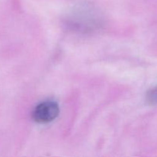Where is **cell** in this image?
<instances>
[{
  "mask_svg": "<svg viewBox=\"0 0 157 157\" xmlns=\"http://www.w3.org/2000/svg\"><path fill=\"white\" fill-rule=\"evenodd\" d=\"M60 109L58 103L45 101L36 106L32 112V119L38 124H48L58 117Z\"/></svg>",
  "mask_w": 157,
  "mask_h": 157,
  "instance_id": "obj_1",
  "label": "cell"
},
{
  "mask_svg": "<svg viewBox=\"0 0 157 157\" xmlns=\"http://www.w3.org/2000/svg\"><path fill=\"white\" fill-rule=\"evenodd\" d=\"M146 99L147 102L150 105H157V86L147 92Z\"/></svg>",
  "mask_w": 157,
  "mask_h": 157,
  "instance_id": "obj_2",
  "label": "cell"
}]
</instances>
